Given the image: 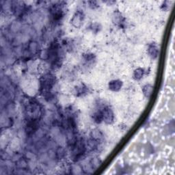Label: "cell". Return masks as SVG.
I'll list each match as a JSON object with an SVG mask.
<instances>
[{
    "label": "cell",
    "instance_id": "obj_9",
    "mask_svg": "<svg viewBox=\"0 0 175 175\" xmlns=\"http://www.w3.org/2000/svg\"><path fill=\"white\" fill-rule=\"evenodd\" d=\"M89 27H90V29L91 30V31L93 32H95V33L99 32L100 29H101V26H100V25L97 23H92V24L90 25Z\"/></svg>",
    "mask_w": 175,
    "mask_h": 175
},
{
    "label": "cell",
    "instance_id": "obj_8",
    "mask_svg": "<svg viewBox=\"0 0 175 175\" xmlns=\"http://www.w3.org/2000/svg\"><path fill=\"white\" fill-rule=\"evenodd\" d=\"M153 87L151 84H146L143 87V94L147 98H149L153 94Z\"/></svg>",
    "mask_w": 175,
    "mask_h": 175
},
{
    "label": "cell",
    "instance_id": "obj_6",
    "mask_svg": "<svg viewBox=\"0 0 175 175\" xmlns=\"http://www.w3.org/2000/svg\"><path fill=\"white\" fill-rule=\"evenodd\" d=\"M145 73V70L142 68H138L135 70L134 73V78L136 80H140V79L143 78Z\"/></svg>",
    "mask_w": 175,
    "mask_h": 175
},
{
    "label": "cell",
    "instance_id": "obj_2",
    "mask_svg": "<svg viewBox=\"0 0 175 175\" xmlns=\"http://www.w3.org/2000/svg\"><path fill=\"white\" fill-rule=\"evenodd\" d=\"M84 18L85 16L83 12H81V10H78L74 14L71 22L74 27L79 28L83 25Z\"/></svg>",
    "mask_w": 175,
    "mask_h": 175
},
{
    "label": "cell",
    "instance_id": "obj_5",
    "mask_svg": "<svg viewBox=\"0 0 175 175\" xmlns=\"http://www.w3.org/2000/svg\"><path fill=\"white\" fill-rule=\"evenodd\" d=\"M88 92V88L86 87L84 84H82V83L77 86V87L75 88V93L76 96L78 97L84 95Z\"/></svg>",
    "mask_w": 175,
    "mask_h": 175
},
{
    "label": "cell",
    "instance_id": "obj_10",
    "mask_svg": "<svg viewBox=\"0 0 175 175\" xmlns=\"http://www.w3.org/2000/svg\"><path fill=\"white\" fill-rule=\"evenodd\" d=\"M56 155L57 157H58L59 158H62L64 157L65 156V151L63 148H58V150L56 152Z\"/></svg>",
    "mask_w": 175,
    "mask_h": 175
},
{
    "label": "cell",
    "instance_id": "obj_3",
    "mask_svg": "<svg viewBox=\"0 0 175 175\" xmlns=\"http://www.w3.org/2000/svg\"><path fill=\"white\" fill-rule=\"evenodd\" d=\"M148 55L152 59H156L159 54V48L158 45L155 43L150 44L148 47Z\"/></svg>",
    "mask_w": 175,
    "mask_h": 175
},
{
    "label": "cell",
    "instance_id": "obj_1",
    "mask_svg": "<svg viewBox=\"0 0 175 175\" xmlns=\"http://www.w3.org/2000/svg\"><path fill=\"white\" fill-rule=\"evenodd\" d=\"M103 122L106 123L107 125L111 124L113 123L114 119V114L112 109L109 107H103L101 108Z\"/></svg>",
    "mask_w": 175,
    "mask_h": 175
},
{
    "label": "cell",
    "instance_id": "obj_11",
    "mask_svg": "<svg viewBox=\"0 0 175 175\" xmlns=\"http://www.w3.org/2000/svg\"><path fill=\"white\" fill-rule=\"evenodd\" d=\"M88 3L90 4V7H91L92 8H94L95 7H98L97 1H89Z\"/></svg>",
    "mask_w": 175,
    "mask_h": 175
},
{
    "label": "cell",
    "instance_id": "obj_7",
    "mask_svg": "<svg viewBox=\"0 0 175 175\" xmlns=\"http://www.w3.org/2000/svg\"><path fill=\"white\" fill-rule=\"evenodd\" d=\"M103 134L99 130L95 129L92 131V133H91V138L95 140H96L98 142L101 140Z\"/></svg>",
    "mask_w": 175,
    "mask_h": 175
},
{
    "label": "cell",
    "instance_id": "obj_4",
    "mask_svg": "<svg viewBox=\"0 0 175 175\" xmlns=\"http://www.w3.org/2000/svg\"><path fill=\"white\" fill-rule=\"evenodd\" d=\"M108 87L113 92H118L123 87V82L119 79H114L109 81Z\"/></svg>",
    "mask_w": 175,
    "mask_h": 175
}]
</instances>
